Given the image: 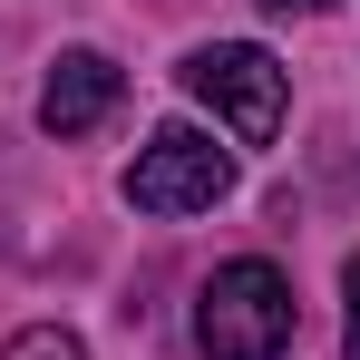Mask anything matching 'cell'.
Returning <instances> with one entry per match:
<instances>
[{
    "label": "cell",
    "mask_w": 360,
    "mask_h": 360,
    "mask_svg": "<svg viewBox=\"0 0 360 360\" xmlns=\"http://www.w3.org/2000/svg\"><path fill=\"white\" fill-rule=\"evenodd\" d=\"M273 20H311V10H331V0H263Z\"/></svg>",
    "instance_id": "obj_7"
},
{
    "label": "cell",
    "mask_w": 360,
    "mask_h": 360,
    "mask_svg": "<svg viewBox=\"0 0 360 360\" xmlns=\"http://www.w3.org/2000/svg\"><path fill=\"white\" fill-rule=\"evenodd\" d=\"M234 195V156L205 136V127H156L127 166V205L136 214H205Z\"/></svg>",
    "instance_id": "obj_3"
},
{
    "label": "cell",
    "mask_w": 360,
    "mask_h": 360,
    "mask_svg": "<svg viewBox=\"0 0 360 360\" xmlns=\"http://www.w3.org/2000/svg\"><path fill=\"white\" fill-rule=\"evenodd\" d=\"M341 302H351V331H341V360H360V253L341 263Z\"/></svg>",
    "instance_id": "obj_6"
},
{
    "label": "cell",
    "mask_w": 360,
    "mask_h": 360,
    "mask_svg": "<svg viewBox=\"0 0 360 360\" xmlns=\"http://www.w3.org/2000/svg\"><path fill=\"white\" fill-rule=\"evenodd\" d=\"M185 98H205L214 117L234 127L243 146H263L273 127H283V98H292V78L273 49H253V39H214V49H185Z\"/></svg>",
    "instance_id": "obj_2"
},
{
    "label": "cell",
    "mask_w": 360,
    "mask_h": 360,
    "mask_svg": "<svg viewBox=\"0 0 360 360\" xmlns=\"http://www.w3.org/2000/svg\"><path fill=\"white\" fill-rule=\"evenodd\" d=\"M0 360H88V341L59 331V321H30L20 341H0Z\"/></svg>",
    "instance_id": "obj_5"
},
{
    "label": "cell",
    "mask_w": 360,
    "mask_h": 360,
    "mask_svg": "<svg viewBox=\"0 0 360 360\" xmlns=\"http://www.w3.org/2000/svg\"><path fill=\"white\" fill-rule=\"evenodd\" d=\"M117 98H127V68L108 59V49H59L49 78H39V127H49V136H88Z\"/></svg>",
    "instance_id": "obj_4"
},
{
    "label": "cell",
    "mask_w": 360,
    "mask_h": 360,
    "mask_svg": "<svg viewBox=\"0 0 360 360\" xmlns=\"http://www.w3.org/2000/svg\"><path fill=\"white\" fill-rule=\"evenodd\" d=\"M195 341H205V360H283L302 341V302L263 253H234L195 292Z\"/></svg>",
    "instance_id": "obj_1"
}]
</instances>
